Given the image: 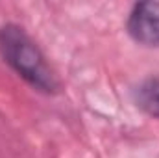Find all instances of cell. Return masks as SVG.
<instances>
[{
  "mask_svg": "<svg viewBox=\"0 0 159 158\" xmlns=\"http://www.w3.org/2000/svg\"><path fill=\"white\" fill-rule=\"evenodd\" d=\"M0 54L20 78L37 91L46 95L59 91L61 84L46 62V56L22 26L7 22L0 28Z\"/></svg>",
  "mask_w": 159,
  "mask_h": 158,
  "instance_id": "6da1fadb",
  "label": "cell"
},
{
  "mask_svg": "<svg viewBox=\"0 0 159 158\" xmlns=\"http://www.w3.org/2000/svg\"><path fill=\"white\" fill-rule=\"evenodd\" d=\"M129 37L150 48H159V2H139L131 7L126 22Z\"/></svg>",
  "mask_w": 159,
  "mask_h": 158,
  "instance_id": "7a4b0ae2",
  "label": "cell"
},
{
  "mask_svg": "<svg viewBox=\"0 0 159 158\" xmlns=\"http://www.w3.org/2000/svg\"><path fill=\"white\" fill-rule=\"evenodd\" d=\"M133 101L139 110L146 116L159 119V77H150L143 80L133 89Z\"/></svg>",
  "mask_w": 159,
  "mask_h": 158,
  "instance_id": "3957f363",
  "label": "cell"
}]
</instances>
